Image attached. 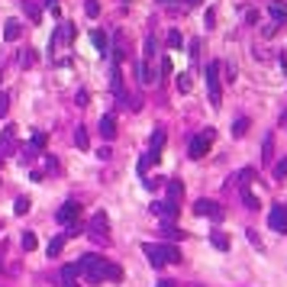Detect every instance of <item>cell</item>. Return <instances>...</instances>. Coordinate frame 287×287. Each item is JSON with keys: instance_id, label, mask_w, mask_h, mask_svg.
Segmentation results:
<instances>
[{"instance_id": "cell-8", "label": "cell", "mask_w": 287, "mask_h": 287, "mask_svg": "<svg viewBox=\"0 0 287 287\" xmlns=\"http://www.w3.org/2000/svg\"><path fill=\"white\" fill-rule=\"evenodd\" d=\"M268 226L271 229H278V232H287V207H271V213H268Z\"/></svg>"}, {"instance_id": "cell-43", "label": "cell", "mask_w": 287, "mask_h": 287, "mask_svg": "<svg viewBox=\"0 0 287 287\" xmlns=\"http://www.w3.org/2000/svg\"><path fill=\"white\" fill-rule=\"evenodd\" d=\"M161 71H165V74H171V58H168V55L161 58Z\"/></svg>"}, {"instance_id": "cell-35", "label": "cell", "mask_w": 287, "mask_h": 287, "mask_svg": "<svg viewBox=\"0 0 287 287\" xmlns=\"http://www.w3.org/2000/svg\"><path fill=\"white\" fill-rule=\"evenodd\" d=\"M36 245H39V239L32 236V232H26V236H23V249H26V252H32Z\"/></svg>"}, {"instance_id": "cell-5", "label": "cell", "mask_w": 287, "mask_h": 287, "mask_svg": "<svg viewBox=\"0 0 287 287\" xmlns=\"http://www.w3.org/2000/svg\"><path fill=\"white\" fill-rule=\"evenodd\" d=\"M78 213H81V203H78V200H65V203L58 207L55 220L61 223V226H74V220H78Z\"/></svg>"}, {"instance_id": "cell-1", "label": "cell", "mask_w": 287, "mask_h": 287, "mask_svg": "<svg viewBox=\"0 0 287 287\" xmlns=\"http://www.w3.org/2000/svg\"><path fill=\"white\" fill-rule=\"evenodd\" d=\"M78 265H81V275H84L91 284H100V281H107V278H110V281H120V278H123V268H120V265L107 262V258L94 255V252L81 255Z\"/></svg>"}, {"instance_id": "cell-11", "label": "cell", "mask_w": 287, "mask_h": 287, "mask_svg": "<svg viewBox=\"0 0 287 287\" xmlns=\"http://www.w3.org/2000/svg\"><path fill=\"white\" fill-rule=\"evenodd\" d=\"M100 136H104L107 142H110V139H116V116H110V113H107L104 120H100Z\"/></svg>"}, {"instance_id": "cell-23", "label": "cell", "mask_w": 287, "mask_h": 287, "mask_svg": "<svg viewBox=\"0 0 287 287\" xmlns=\"http://www.w3.org/2000/svg\"><path fill=\"white\" fill-rule=\"evenodd\" d=\"M65 242H68V236H55V239H52V242H49V255H52V258H55V255H58V252H61V249H65Z\"/></svg>"}, {"instance_id": "cell-3", "label": "cell", "mask_w": 287, "mask_h": 287, "mask_svg": "<svg viewBox=\"0 0 287 287\" xmlns=\"http://www.w3.org/2000/svg\"><path fill=\"white\" fill-rule=\"evenodd\" d=\"M210 145H213V129H203V133H197L194 139H190V148H187V155L190 158H203V155L210 152Z\"/></svg>"}, {"instance_id": "cell-40", "label": "cell", "mask_w": 287, "mask_h": 287, "mask_svg": "<svg viewBox=\"0 0 287 287\" xmlns=\"http://www.w3.org/2000/svg\"><path fill=\"white\" fill-rule=\"evenodd\" d=\"M26 13H29L32 19H39V6H36V3H26Z\"/></svg>"}, {"instance_id": "cell-42", "label": "cell", "mask_w": 287, "mask_h": 287, "mask_svg": "<svg viewBox=\"0 0 287 287\" xmlns=\"http://www.w3.org/2000/svg\"><path fill=\"white\" fill-rule=\"evenodd\" d=\"M278 32V23H271V26H265V39H271Z\"/></svg>"}, {"instance_id": "cell-13", "label": "cell", "mask_w": 287, "mask_h": 287, "mask_svg": "<svg viewBox=\"0 0 287 287\" xmlns=\"http://www.w3.org/2000/svg\"><path fill=\"white\" fill-rule=\"evenodd\" d=\"M210 242H213V249H220V252L229 249V236H226V232H220V229L210 232Z\"/></svg>"}, {"instance_id": "cell-12", "label": "cell", "mask_w": 287, "mask_h": 287, "mask_svg": "<svg viewBox=\"0 0 287 287\" xmlns=\"http://www.w3.org/2000/svg\"><path fill=\"white\" fill-rule=\"evenodd\" d=\"M19 32H23L19 19H6V26H3V39H6V42H16V39H19Z\"/></svg>"}, {"instance_id": "cell-34", "label": "cell", "mask_w": 287, "mask_h": 287, "mask_svg": "<svg viewBox=\"0 0 287 287\" xmlns=\"http://www.w3.org/2000/svg\"><path fill=\"white\" fill-rule=\"evenodd\" d=\"M161 145H165V133L158 129V133L152 136V152H161Z\"/></svg>"}, {"instance_id": "cell-15", "label": "cell", "mask_w": 287, "mask_h": 287, "mask_svg": "<svg viewBox=\"0 0 287 287\" xmlns=\"http://www.w3.org/2000/svg\"><path fill=\"white\" fill-rule=\"evenodd\" d=\"M184 232L174 226V223H165V226H161V239H165V242H177V239H181Z\"/></svg>"}, {"instance_id": "cell-16", "label": "cell", "mask_w": 287, "mask_h": 287, "mask_svg": "<svg viewBox=\"0 0 287 287\" xmlns=\"http://www.w3.org/2000/svg\"><path fill=\"white\" fill-rule=\"evenodd\" d=\"M139 81H142V84H152V81H155V68H152V61H142V65H139Z\"/></svg>"}, {"instance_id": "cell-30", "label": "cell", "mask_w": 287, "mask_h": 287, "mask_svg": "<svg viewBox=\"0 0 287 287\" xmlns=\"http://www.w3.org/2000/svg\"><path fill=\"white\" fill-rule=\"evenodd\" d=\"M45 142H49V139H45V133H32V148H36V152H42Z\"/></svg>"}, {"instance_id": "cell-31", "label": "cell", "mask_w": 287, "mask_h": 287, "mask_svg": "<svg viewBox=\"0 0 287 287\" xmlns=\"http://www.w3.org/2000/svg\"><path fill=\"white\" fill-rule=\"evenodd\" d=\"M284 177H287V158H281L275 165V181H284Z\"/></svg>"}, {"instance_id": "cell-44", "label": "cell", "mask_w": 287, "mask_h": 287, "mask_svg": "<svg viewBox=\"0 0 287 287\" xmlns=\"http://www.w3.org/2000/svg\"><path fill=\"white\" fill-rule=\"evenodd\" d=\"M174 284H177V281H168V278H161V281L155 284V287H174Z\"/></svg>"}, {"instance_id": "cell-41", "label": "cell", "mask_w": 287, "mask_h": 287, "mask_svg": "<svg viewBox=\"0 0 287 287\" xmlns=\"http://www.w3.org/2000/svg\"><path fill=\"white\" fill-rule=\"evenodd\" d=\"M249 242L255 245V249H262V242H258V232H255V229H249Z\"/></svg>"}, {"instance_id": "cell-24", "label": "cell", "mask_w": 287, "mask_h": 287, "mask_svg": "<svg viewBox=\"0 0 287 287\" xmlns=\"http://www.w3.org/2000/svg\"><path fill=\"white\" fill-rule=\"evenodd\" d=\"M155 158H158V152H145V155H142V158H139V174H145L148 165H152Z\"/></svg>"}, {"instance_id": "cell-2", "label": "cell", "mask_w": 287, "mask_h": 287, "mask_svg": "<svg viewBox=\"0 0 287 287\" xmlns=\"http://www.w3.org/2000/svg\"><path fill=\"white\" fill-rule=\"evenodd\" d=\"M220 71H223V61H210L207 65V91H210V104L213 107L223 104V78H220Z\"/></svg>"}, {"instance_id": "cell-39", "label": "cell", "mask_w": 287, "mask_h": 287, "mask_svg": "<svg viewBox=\"0 0 287 287\" xmlns=\"http://www.w3.org/2000/svg\"><path fill=\"white\" fill-rule=\"evenodd\" d=\"M223 71H226V78H223V81H236V68H232V65H223Z\"/></svg>"}, {"instance_id": "cell-37", "label": "cell", "mask_w": 287, "mask_h": 287, "mask_svg": "<svg viewBox=\"0 0 287 287\" xmlns=\"http://www.w3.org/2000/svg\"><path fill=\"white\" fill-rule=\"evenodd\" d=\"M32 61H36V55H32V49H26V52H23V58H19V65H23V68H29Z\"/></svg>"}, {"instance_id": "cell-7", "label": "cell", "mask_w": 287, "mask_h": 287, "mask_svg": "<svg viewBox=\"0 0 287 287\" xmlns=\"http://www.w3.org/2000/svg\"><path fill=\"white\" fill-rule=\"evenodd\" d=\"M194 213L197 216H210V220H223V207L216 200H207V197L194 203Z\"/></svg>"}, {"instance_id": "cell-21", "label": "cell", "mask_w": 287, "mask_h": 287, "mask_svg": "<svg viewBox=\"0 0 287 287\" xmlns=\"http://www.w3.org/2000/svg\"><path fill=\"white\" fill-rule=\"evenodd\" d=\"M161 255H165V262H171V265L181 262V252H177L171 242H168V245H161Z\"/></svg>"}, {"instance_id": "cell-17", "label": "cell", "mask_w": 287, "mask_h": 287, "mask_svg": "<svg viewBox=\"0 0 287 287\" xmlns=\"http://www.w3.org/2000/svg\"><path fill=\"white\" fill-rule=\"evenodd\" d=\"M239 194H242V200H245V207H249V210H262V200H258L249 187H239Z\"/></svg>"}, {"instance_id": "cell-28", "label": "cell", "mask_w": 287, "mask_h": 287, "mask_svg": "<svg viewBox=\"0 0 287 287\" xmlns=\"http://www.w3.org/2000/svg\"><path fill=\"white\" fill-rule=\"evenodd\" d=\"M29 207H32V203H29V197H16V207H13V210H16V216H23Z\"/></svg>"}, {"instance_id": "cell-19", "label": "cell", "mask_w": 287, "mask_h": 287, "mask_svg": "<svg viewBox=\"0 0 287 287\" xmlns=\"http://www.w3.org/2000/svg\"><path fill=\"white\" fill-rule=\"evenodd\" d=\"M78 275H81V265H65V268H61V281L65 284H71Z\"/></svg>"}, {"instance_id": "cell-6", "label": "cell", "mask_w": 287, "mask_h": 287, "mask_svg": "<svg viewBox=\"0 0 287 287\" xmlns=\"http://www.w3.org/2000/svg\"><path fill=\"white\" fill-rule=\"evenodd\" d=\"M152 213L158 216V220H165V223H174L177 220V203L174 200H155L152 203Z\"/></svg>"}, {"instance_id": "cell-22", "label": "cell", "mask_w": 287, "mask_h": 287, "mask_svg": "<svg viewBox=\"0 0 287 287\" xmlns=\"http://www.w3.org/2000/svg\"><path fill=\"white\" fill-rule=\"evenodd\" d=\"M110 87L116 94H123V74H120V65H113V71H110Z\"/></svg>"}, {"instance_id": "cell-10", "label": "cell", "mask_w": 287, "mask_h": 287, "mask_svg": "<svg viewBox=\"0 0 287 287\" xmlns=\"http://www.w3.org/2000/svg\"><path fill=\"white\" fill-rule=\"evenodd\" d=\"M268 13H271V19H275L278 26H287V3H281V0H271V3H268Z\"/></svg>"}, {"instance_id": "cell-26", "label": "cell", "mask_w": 287, "mask_h": 287, "mask_svg": "<svg viewBox=\"0 0 287 287\" xmlns=\"http://www.w3.org/2000/svg\"><path fill=\"white\" fill-rule=\"evenodd\" d=\"M84 13H87L91 19H97V16H100V3H97V0H87V3H84Z\"/></svg>"}, {"instance_id": "cell-25", "label": "cell", "mask_w": 287, "mask_h": 287, "mask_svg": "<svg viewBox=\"0 0 287 287\" xmlns=\"http://www.w3.org/2000/svg\"><path fill=\"white\" fill-rule=\"evenodd\" d=\"M181 45H184V36L177 29H171L168 32V49H181Z\"/></svg>"}, {"instance_id": "cell-27", "label": "cell", "mask_w": 287, "mask_h": 287, "mask_svg": "<svg viewBox=\"0 0 287 287\" xmlns=\"http://www.w3.org/2000/svg\"><path fill=\"white\" fill-rule=\"evenodd\" d=\"M74 145H78V148H87V145H91V139H87L84 129H78V133H74Z\"/></svg>"}, {"instance_id": "cell-20", "label": "cell", "mask_w": 287, "mask_h": 287, "mask_svg": "<svg viewBox=\"0 0 287 287\" xmlns=\"http://www.w3.org/2000/svg\"><path fill=\"white\" fill-rule=\"evenodd\" d=\"M271 152H275V136H265V145H262V161H271V158H275V155H271Z\"/></svg>"}, {"instance_id": "cell-45", "label": "cell", "mask_w": 287, "mask_h": 287, "mask_svg": "<svg viewBox=\"0 0 287 287\" xmlns=\"http://www.w3.org/2000/svg\"><path fill=\"white\" fill-rule=\"evenodd\" d=\"M187 3H190V6H197V3H200V0H187Z\"/></svg>"}, {"instance_id": "cell-38", "label": "cell", "mask_w": 287, "mask_h": 287, "mask_svg": "<svg viewBox=\"0 0 287 287\" xmlns=\"http://www.w3.org/2000/svg\"><path fill=\"white\" fill-rule=\"evenodd\" d=\"M10 110V94H0V116Z\"/></svg>"}, {"instance_id": "cell-29", "label": "cell", "mask_w": 287, "mask_h": 287, "mask_svg": "<svg viewBox=\"0 0 287 287\" xmlns=\"http://www.w3.org/2000/svg\"><path fill=\"white\" fill-rule=\"evenodd\" d=\"M91 39H94V45L107 55V36H104V32H91Z\"/></svg>"}, {"instance_id": "cell-4", "label": "cell", "mask_w": 287, "mask_h": 287, "mask_svg": "<svg viewBox=\"0 0 287 287\" xmlns=\"http://www.w3.org/2000/svg\"><path fill=\"white\" fill-rule=\"evenodd\" d=\"M87 232H91L97 242H107L110 239V220H107V213H94L91 216V226H87Z\"/></svg>"}, {"instance_id": "cell-33", "label": "cell", "mask_w": 287, "mask_h": 287, "mask_svg": "<svg viewBox=\"0 0 287 287\" xmlns=\"http://www.w3.org/2000/svg\"><path fill=\"white\" fill-rule=\"evenodd\" d=\"M155 58V36H145V61Z\"/></svg>"}, {"instance_id": "cell-18", "label": "cell", "mask_w": 287, "mask_h": 287, "mask_svg": "<svg viewBox=\"0 0 287 287\" xmlns=\"http://www.w3.org/2000/svg\"><path fill=\"white\" fill-rule=\"evenodd\" d=\"M245 133H249V116H239V120H232V136H236V139H242Z\"/></svg>"}, {"instance_id": "cell-14", "label": "cell", "mask_w": 287, "mask_h": 287, "mask_svg": "<svg viewBox=\"0 0 287 287\" xmlns=\"http://www.w3.org/2000/svg\"><path fill=\"white\" fill-rule=\"evenodd\" d=\"M165 187H168V200H181V197H184V184L181 181H165Z\"/></svg>"}, {"instance_id": "cell-9", "label": "cell", "mask_w": 287, "mask_h": 287, "mask_svg": "<svg viewBox=\"0 0 287 287\" xmlns=\"http://www.w3.org/2000/svg\"><path fill=\"white\" fill-rule=\"evenodd\" d=\"M142 252H145V258H148V265L152 268H165V255H161V245H155V242H145L142 245Z\"/></svg>"}, {"instance_id": "cell-46", "label": "cell", "mask_w": 287, "mask_h": 287, "mask_svg": "<svg viewBox=\"0 0 287 287\" xmlns=\"http://www.w3.org/2000/svg\"><path fill=\"white\" fill-rule=\"evenodd\" d=\"M61 287H78V284H74V281H71V284H61Z\"/></svg>"}, {"instance_id": "cell-32", "label": "cell", "mask_w": 287, "mask_h": 287, "mask_svg": "<svg viewBox=\"0 0 287 287\" xmlns=\"http://www.w3.org/2000/svg\"><path fill=\"white\" fill-rule=\"evenodd\" d=\"M177 91H181V94L190 91V74H177Z\"/></svg>"}, {"instance_id": "cell-36", "label": "cell", "mask_w": 287, "mask_h": 287, "mask_svg": "<svg viewBox=\"0 0 287 287\" xmlns=\"http://www.w3.org/2000/svg\"><path fill=\"white\" fill-rule=\"evenodd\" d=\"M165 181H168V177H148V181H145V187H148V190H155V187H165Z\"/></svg>"}, {"instance_id": "cell-47", "label": "cell", "mask_w": 287, "mask_h": 287, "mask_svg": "<svg viewBox=\"0 0 287 287\" xmlns=\"http://www.w3.org/2000/svg\"><path fill=\"white\" fill-rule=\"evenodd\" d=\"M158 3H168V0H158Z\"/></svg>"}]
</instances>
